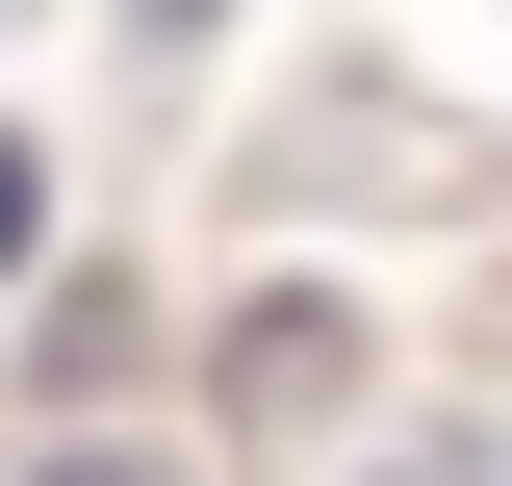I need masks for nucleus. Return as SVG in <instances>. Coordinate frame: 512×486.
<instances>
[{
  "instance_id": "2",
  "label": "nucleus",
  "mask_w": 512,
  "mask_h": 486,
  "mask_svg": "<svg viewBox=\"0 0 512 486\" xmlns=\"http://www.w3.org/2000/svg\"><path fill=\"white\" fill-rule=\"evenodd\" d=\"M436 486H512V461H436Z\"/></svg>"
},
{
  "instance_id": "1",
  "label": "nucleus",
  "mask_w": 512,
  "mask_h": 486,
  "mask_svg": "<svg viewBox=\"0 0 512 486\" xmlns=\"http://www.w3.org/2000/svg\"><path fill=\"white\" fill-rule=\"evenodd\" d=\"M0 256H26V154H0Z\"/></svg>"
},
{
  "instance_id": "3",
  "label": "nucleus",
  "mask_w": 512,
  "mask_h": 486,
  "mask_svg": "<svg viewBox=\"0 0 512 486\" xmlns=\"http://www.w3.org/2000/svg\"><path fill=\"white\" fill-rule=\"evenodd\" d=\"M77 486H128V461H77Z\"/></svg>"
}]
</instances>
